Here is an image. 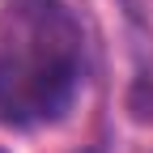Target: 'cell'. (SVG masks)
I'll use <instances>...</instances> for the list:
<instances>
[{
  "instance_id": "1",
  "label": "cell",
  "mask_w": 153,
  "mask_h": 153,
  "mask_svg": "<svg viewBox=\"0 0 153 153\" xmlns=\"http://www.w3.org/2000/svg\"><path fill=\"white\" fill-rule=\"evenodd\" d=\"M81 89V30L55 0H13L0 22V115L51 123Z\"/></svg>"
},
{
  "instance_id": "2",
  "label": "cell",
  "mask_w": 153,
  "mask_h": 153,
  "mask_svg": "<svg viewBox=\"0 0 153 153\" xmlns=\"http://www.w3.org/2000/svg\"><path fill=\"white\" fill-rule=\"evenodd\" d=\"M0 153H4V149H0Z\"/></svg>"
}]
</instances>
